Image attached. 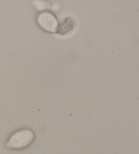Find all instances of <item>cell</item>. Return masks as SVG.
Wrapping results in <instances>:
<instances>
[{"label": "cell", "instance_id": "obj_1", "mask_svg": "<svg viewBox=\"0 0 139 154\" xmlns=\"http://www.w3.org/2000/svg\"><path fill=\"white\" fill-rule=\"evenodd\" d=\"M33 132L29 129H23L13 134L8 141L6 147L8 149H23L27 147L33 141Z\"/></svg>", "mask_w": 139, "mask_h": 154}, {"label": "cell", "instance_id": "obj_2", "mask_svg": "<svg viewBox=\"0 0 139 154\" xmlns=\"http://www.w3.org/2000/svg\"><path fill=\"white\" fill-rule=\"evenodd\" d=\"M37 23L43 29L48 32L55 33L58 30V20L54 15L50 12H44L40 13L37 17Z\"/></svg>", "mask_w": 139, "mask_h": 154}]
</instances>
